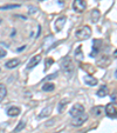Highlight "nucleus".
<instances>
[{
	"label": "nucleus",
	"instance_id": "obj_3",
	"mask_svg": "<svg viewBox=\"0 0 117 133\" xmlns=\"http://www.w3.org/2000/svg\"><path fill=\"white\" fill-rule=\"evenodd\" d=\"M87 120H88V116L85 114V112H83L82 114H80V116L73 117L72 125L75 126V127H80V126H82Z\"/></svg>",
	"mask_w": 117,
	"mask_h": 133
},
{
	"label": "nucleus",
	"instance_id": "obj_1",
	"mask_svg": "<svg viewBox=\"0 0 117 133\" xmlns=\"http://www.w3.org/2000/svg\"><path fill=\"white\" fill-rule=\"evenodd\" d=\"M61 70L65 72V74H67L68 77H72L74 73V64H73L72 59L69 57H66L61 60Z\"/></svg>",
	"mask_w": 117,
	"mask_h": 133
},
{
	"label": "nucleus",
	"instance_id": "obj_20",
	"mask_svg": "<svg viewBox=\"0 0 117 133\" xmlns=\"http://www.w3.org/2000/svg\"><path fill=\"white\" fill-rule=\"evenodd\" d=\"M25 126H26V123H25V121H24V120L20 121V123L17 125V127L14 128V131H13V132H20L22 128H25Z\"/></svg>",
	"mask_w": 117,
	"mask_h": 133
},
{
	"label": "nucleus",
	"instance_id": "obj_11",
	"mask_svg": "<svg viewBox=\"0 0 117 133\" xmlns=\"http://www.w3.org/2000/svg\"><path fill=\"white\" fill-rule=\"evenodd\" d=\"M6 113H7L10 117H17V116H19V114H20V108L17 107V106H12V107L7 108Z\"/></svg>",
	"mask_w": 117,
	"mask_h": 133
},
{
	"label": "nucleus",
	"instance_id": "obj_8",
	"mask_svg": "<svg viewBox=\"0 0 117 133\" xmlns=\"http://www.w3.org/2000/svg\"><path fill=\"white\" fill-rule=\"evenodd\" d=\"M41 61V55L40 54H36V55H33L32 58L29 59V61H28L27 64V70H30V68L35 67V66L37 65V64Z\"/></svg>",
	"mask_w": 117,
	"mask_h": 133
},
{
	"label": "nucleus",
	"instance_id": "obj_25",
	"mask_svg": "<svg viewBox=\"0 0 117 133\" xmlns=\"http://www.w3.org/2000/svg\"><path fill=\"white\" fill-rule=\"evenodd\" d=\"M0 71H1V70H0Z\"/></svg>",
	"mask_w": 117,
	"mask_h": 133
},
{
	"label": "nucleus",
	"instance_id": "obj_16",
	"mask_svg": "<svg viewBox=\"0 0 117 133\" xmlns=\"http://www.w3.org/2000/svg\"><path fill=\"white\" fill-rule=\"evenodd\" d=\"M42 90L46 91V92H52V91L55 90V85L52 83H46V84H43Z\"/></svg>",
	"mask_w": 117,
	"mask_h": 133
},
{
	"label": "nucleus",
	"instance_id": "obj_12",
	"mask_svg": "<svg viewBox=\"0 0 117 133\" xmlns=\"http://www.w3.org/2000/svg\"><path fill=\"white\" fill-rule=\"evenodd\" d=\"M7 96V88L4 84H0V103L4 100Z\"/></svg>",
	"mask_w": 117,
	"mask_h": 133
},
{
	"label": "nucleus",
	"instance_id": "obj_13",
	"mask_svg": "<svg viewBox=\"0 0 117 133\" xmlns=\"http://www.w3.org/2000/svg\"><path fill=\"white\" fill-rule=\"evenodd\" d=\"M100 17H101L100 11L95 8V10L91 12V21H92V23H97V21H98V19H100Z\"/></svg>",
	"mask_w": 117,
	"mask_h": 133
},
{
	"label": "nucleus",
	"instance_id": "obj_9",
	"mask_svg": "<svg viewBox=\"0 0 117 133\" xmlns=\"http://www.w3.org/2000/svg\"><path fill=\"white\" fill-rule=\"evenodd\" d=\"M19 65H20V60L19 59H11V60L6 61L5 64L6 68H8V70H13V68L18 67Z\"/></svg>",
	"mask_w": 117,
	"mask_h": 133
},
{
	"label": "nucleus",
	"instance_id": "obj_7",
	"mask_svg": "<svg viewBox=\"0 0 117 133\" xmlns=\"http://www.w3.org/2000/svg\"><path fill=\"white\" fill-rule=\"evenodd\" d=\"M66 21H67V18L66 17H60V18H57L56 20H55L54 23V30L56 31V32H60L61 30L63 28V26L66 25Z\"/></svg>",
	"mask_w": 117,
	"mask_h": 133
},
{
	"label": "nucleus",
	"instance_id": "obj_23",
	"mask_svg": "<svg viewBox=\"0 0 117 133\" xmlns=\"http://www.w3.org/2000/svg\"><path fill=\"white\" fill-rule=\"evenodd\" d=\"M111 99H112V100H114V103H115V101H116V96H115V93H114V94H112V96H111Z\"/></svg>",
	"mask_w": 117,
	"mask_h": 133
},
{
	"label": "nucleus",
	"instance_id": "obj_18",
	"mask_svg": "<svg viewBox=\"0 0 117 133\" xmlns=\"http://www.w3.org/2000/svg\"><path fill=\"white\" fill-rule=\"evenodd\" d=\"M50 112H52V106H48V107L43 108V110L41 111V113L39 114V118H45V117H47Z\"/></svg>",
	"mask_w": 117,
	"mask_h": 133
},
{
	"label": "nucleus",
	"instance_id": "obj_4",
	"mask_svg": "<svg viewBox=\"0 0 117 133\" xmlns=\"http://www.w3.org/2000/svg\"><path fill=\"white\" fill-rule=\"evenodd\" d=\"M87 7V3H85L84 0H74V3H73V8H74L75 12H83Z\"/></svg>",
	"mask_w": 117,
	"mask_h": 133
},
{
	"label": "nucleus",
	"instance_id": "obj_5",
	"mask_svg": "<svg viewBox=\"0 0 117 133\" xmlns=\"http://www.w3.org/2000/svg\"><path fill=\"white\" fill-rule=\"evenodd\" d=\"M83 112H84V107H83V105H81V104H75V105L70 108L69 114L72 117H76V116L82 114Z\"/></svg>",
	"mask_w": 117,
	"mask_h": 133
},
{
	"label": "nucleus",
	"instance_id": "obj_15",
	"mask_svg": "<svg viewBox=\"0 0 117 133\" xmlns=\"http://www.w3.org/2000/svg\"><path fill=\"white\" fill-rule=\"evenodd\" d=\"M91 113L95 117H100L103 113V107H101V106H95V107L91 108Z\"/></svg>",
	"mask_w": 117,
	"mask_h": 133
},
{
	"label": "nucleus",
	"instance_id": "obj_22",
	"mask_svg": "<svg viewBox=\"0 0 117 133\" xmlns=\"http://www.w3.org/2000/svg\"><path fill=\"white\" fill-rule=\"evenodd\" d=\"M54 63V61H53V59H48V60H46V70H47V68H49L50 67V65H52V64Z\"/></svg>",
	"mask_w": 117,
	"mask_h": 133
},
{
	"label": "nucleus",
	"instance_id": "obj_10",
	"mask_svg": "<svg viewBox=\"0 0 117 133\" xmlns=\"http://www.w3.org/2000/svg\"><path fill=\"white\" fill-rule=\"evenodd\" d=\"M83 80L88 86H96L97 83H98V80L96 78H94V77H91V75H84Z\"/></svg>",
	"mask_w": 117,
	"mask_h": 133
},
{
	"label": "nucleus",
	"instance_id": "obj_6",
	"mask_svg": "<svg viewBox=\"0 0 117 133\" xmlns=\"http://www.w3.org/2000/svg\"><path fill=\"white\" fill-rule=\"evenodd\" d=\"M104 112L109 118L116 119V106H115L114 104H108L104 107Z\"/></svg>",
	"mask_w": 117,
	"mask_h": 133
},
{
	"label": "nucleus",
	"instance_id": "obj_19",
	"mask_svg": "<svg viewBox=\"0 0 117 133\" xmlns=\"http://www.w3.org/2000/svg\"><path fill=\"white\" fill-rule=\"evenodd\" d=\"M20 7L19 4H12V5H4V6H0V10L1 11H6V10H10V8H18Z\"/></svg>",
	"mask_w": 117,
	"mask_h": 133
},
{
	"label": "nucleus",
	"instance_id": "obj_17",
	"mask_svg": "<svg viewBox=\"0 0 117 133\" xmlns=\"http://www.w3.org/2000/svg\"><path fill=\"white\" fill-rule=\"evenodd\" d=\"M67 103H68V100H66V99L61 100L60 103H59V105H57V112H59V113H62L63 110H65V107L67 106Z\"/></svg>",
	"mask_w": 117,
	"mask_h": 133
},
{
	"label": "nucleus",
	"instance_id": "obj_14",
	"mask_svg": "<svg viewBox=\"0 0 117 133\" xmlns=\"http://www.w3.org/2000/svg\"><path fill=\"white\" fill-rule=\"evenodd\" d=\"M97 96L100 97V98H103V97H105L108 94V87L105 85H103L102 87L100 88V90L97 91V93H96Z\"/></svg>",
	"mask_w": 117,
	"mask_h": 133
},
{
	"label": "nucleus",
	"instance_id": "obj_24",
	"mask_svg": "<svg viewBox=\"0 0 117 133\" xmlns=\"http://www.w3.org/2000/svg\"><path fill=\"white\" fill-rule=\"evenodd\" d=\"M40 1H43V0H40Z\"/></svg>",
	"mask_w": 117,
	"mask_h": 133
},
{
	"label": "nucleus",
	"instance_id": "obj_21",
	"mask_svg": "<svg viewBox=\"0 0 117 133\" xmlns=\"http://www.w3.org/2000/svg\"><path fill=\"white\" fill-rule=\"evenodd\" d=\"M6 54H7L6 50H5L4 47H1V46H0V59L4 58V57H6Z\"/></svg>",
	"mask_w": 117,
	"mask_h": 133
},
{
	"label": "nucleus",
	"instance_id": "obj_2",
	"mask_svg": "<svg viewBox=\"0 0 117 133\" xmlns=\"http://www.w3.org/2000/svg\"><path fill=\"white\" fill-rule=\"evenodd\" d=\"M75 37L79 40H85V39L91 37V28L89 26H82L75 32Z\"/></svg>",
	"mask_w": 117,
	"mask_h": 133
}]
</instances>
